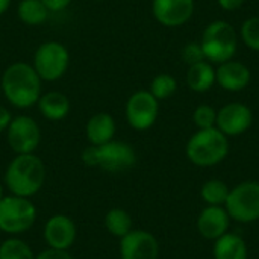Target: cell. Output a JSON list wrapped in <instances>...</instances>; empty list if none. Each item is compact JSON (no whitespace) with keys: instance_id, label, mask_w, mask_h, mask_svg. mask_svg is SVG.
Returning <instances> with one entry per match:
<instances>
[{"instance_id":"obj_22","label":"cell","mask_w":259,"mask_h":259,"mask_svg":"<svg viewBox=\"0 0 259 259\" xmlns=\"http://www.w3.org/2000/svg\"><path fill=\"white\" fill-rule=\"evenodd\" d=\"M105 228L114 237L123 238L132 231V217L121 208H114L105 215Z\"/></svg>"},{"instance_id":"obj_25","label":"cell","mask_w":259,"mask_h":259,"mask_svg":"<svg viewBox=\"0 0 259 259\" xmlns=\"http://www.w3.org/2000/svg\"><path fill=\"white\" fill-rule=\"evenodd\" d=\"M176 88H178L176 79L171 74H167V73L158 74L150 83V93L158 100H165V99L171 97L175 94Z\"/></svg>"},{"instance_id":"obj_4","label":"cell","mask_w":259,"mask_h":259,"mask_svg":"<svg viewBox=\"0 0 259 259\" xmlns=\"http://www.w3.org/2000/svg\"><path fill=\"white\" fill-rule=\"evenodd\" d=\"M229 152L228 137L215 126L199 129L187 144L188 159L199 167H212L220 164Z\"/></svg>"},{"instance_id":"obj_9","label":"cell","mask_w":259,"mask_h":259,"mask_svg":"<svg viewBox=\"0 0 259 259\" xmlns=\"http://www.w3.org/2000/svg\"><path fill=\"white\" fill-rule=\"evenodd\" d=\"M6 140L12 152L17 155L33 153L41 141L38 123L29 115L14 117L6 129Z\"/></svg>"},{"instance_id":"obj_1","label":"cell","mask_w":259,"mask_h":259,"mask_svg":"<svg viewBox=\"0 0 259 259\" xmlns=\"http://www.w3.org/2000/svg\"><path fill=\"white\" fill-rule=\"evenodd\" d=\"M2 91L12 106L27 109L41 97V77L33 65L14 62L2 74Z\"/></svg>"},{"instance_id":"obj_17","label":"cell","mask_w":259,"mask_h":259,"mask_svg":"<svg viewBox=\"0 0 259 259\" xmlns=\"http://www.w3.org/2000/svg\"><path fill=\"white\" fill-rule=\"evenodd\" d=\"M85 135L91 146H102L111 140H114L115 135V121L112 115L106 112L94 114L85 126Z\"/></svg>"},{"instance_id":"obj_24","label":"cell","mask_w":259,"mask_h":259,"mask_svg":"<svg viewBox=\"0 0 259 259\" xmlns=\"http://www.w3.org/2000/svg\"><path fill=\"white\" fill-rule=\"evenodd\" d=\"M228 194H229L228 185L223 181H219V179L208 181L202 187V197L211 206L223 205L226 202V199H228Z\"/></svg>"},{"instance_id":"obj_19","label":"cell","mask_w":259,"mask_h":259,"mask_svg":"<svg viewBox=\"0 0 259 259\" xmlns=\"http://www.w3.org/2000/svg\"><path fill=\"white\" fill-rule=\"evenodd\" d=\"M188 87L196 93H205L215 83V70L209 61H200L190 65L187 73Z\"/></svg>"},{"instance_id":"obj_33","label":"cell","mask_w":259,"mask_h":259,"mask_svg":"<svg viewBox=\"0 0 259 259\" xmlns=\"http://www.w3.org/2000/svg\"><path fill=\"white\" fill-rule=\"evenodd\" d=\"M11 5V0H0V15H3Z\"/></svg>"},{"instance_id":"obj_23","label":"cell","mask_w":259,"mask_h":259,"mask_svg":"<svg viewBox=\"0 0 259 259\" xmlns=\"http://www.w3.org/2000/svg\"><path fill=\"white\" fill-rule=\"evenodd\" d=\"M0 259H35V253L27 243L12 237L0 244Z\"/></svg>"},{"instance_id":"obj_6","label":"cell","mask_w":259,"mask_h":259,"mask_svg":"<svg viewBox=\"0 0 259 259\" xmlns=\"http://www.w3.org/2000/svg\"><path fill=\"white\" fill-rule=\"evenodd\" d=\"M36 222V206L27 197L6 196L0 200V231L18 235L29 231Z\"/></svg>"},{"instance_id":"obj_11","label":"cell","mask_w":259,"mask_h":259,"mask_svg":"<svg viewBox=\"0 0 259 259\" xmlns=\"http://www.w3.org/2000/svg\"><path fill=\"white\" fill-rule=\"evenodd\" d=\"M121 259H158V240L147 231H131L120 238Z\"/></svg>"},{"instance_id":"obj_29","label":"cell","mask_w":259,"mask_h":259,"mask_svg":"<svg viewBox=\"0 0 259 259\" xmlns=\"http://www.w3.org/2000/svg\"><path fill=\"white\" fill-rule=\"evenodd\" d=\"M35 259H73V256L68 253V250H58V249H46L42 250Z\"/></svg>"},{"instance_id":"obj_32","label":"cell","mask_w":259,"mask_h":259,"mask_svg":"<svg viewBox=\"0 0 259 259\" xmlns=\"http://www.w3.org/2000/svg\"><path fill=\"white\" fill-rule=\"evenodd\" d=\"M11 120H12L11 112H9L6 108L0 106V132H3V131H6V129H8V126H9Z\"/></svg>"},{"instance_id":"obj_21","label":"cell","mask_w":259,"mask_h":259,"mask_svg":"<svg viewBox=\"0 0 259 259\" xmlns=\"http://www.w3.org/2000/svg\"><path fill=\"white\" fill-rule=\"evenodd\" d=\"M18 18L27 26H39L47 21L50 11L41 0H21L17 6Z\"/></svg>"},{"instance_id":"obj_2","label":"cell","mask_w":259,"mask_h":259,"mask_svg":"<svg viewBox=\"0 0 259 259\" xmlns=\"http://www.w3.org/2000/svg\"><path fill=\"white\" fill-rule=\"evenodd\" d=\"M44 162L33 153L17 155L5 171V185L14 196L32 197L44 185Z\"/></svg>"},{"instance_id":"obj_26","label":"cell","mask_w":259,"mask_h":259,"mask_svg":"<svg viewBox=\"0 0 259 259\" xmlns=\"http://www.w3.org/2000/svg\"><path fill=\"white\" fill-rule=\"evenodd\" d=\"M241 38H243L244 44L249 49L259 52V17L247 18L243 23V26H241Z\"/></svg>"},{"instance_id":"obj_18","label":"cell","mask_w":259,"mask_h":259,"mask_svg":"<svg viewBox=\"0 0 259 259\" xmlns=\"http://www.w3.org/2000/svg\"><path fill=\"white\" fill-rule=\"evenodd\" d=\"M36 105L42 117L50 121H59L70 112V100L64 93L59 91H49L42 94Z\"/></svg>"},{"instance_id":"obj_14","label":"cell","mask_w":259,"mask_h":259,"mask_svg":"<svg viewBox=\"0 0 259 259\" xmlns=\"http://www.w3.org/2000/svg\"><path fill=\"white\" fill-rule=\"evenodd\" d=\"M152 12L162 26L179 27L191 18L194 0H153Z\"/></svg>"},{"instance_id":"obj_30","label":"cell","mask_w":259,"mask_h":259,"mask_svg":"<svg viewBox=\"0 0 259 259\" xmlns=\"http://www.w3.org/2000/svg\"><path fill=\"white\" fill-rule=\"evenodd\" d=\"M41 2L47 6V9H49L50 12L64 11V9L71 3V0H41Z\"/></svg>"},{"instance_id":"obj_7","label":"cell","mask_w":259,"mask_h":259,"mask_svg":"<svg viewBox=\"0 0 259 259\" xmlns=\"http://www.w3.org/2000/svg\"><path fill=\"white\" fill-rule=\"evenodd\" d=\"M70 64V53L67 47L58 41L42 42L33 55V68L41 80L55 82L61 79Z\"/></svg>"},{"instance_id":"obj_34","label":"cell","mask_w":259,"mask_h":259,"mask_svg":"<svg viewBox=\"0 0 259 259\" xmlns=\"http://www.w3.org/2000/svg\"><path fill=\"white\" fill-rule=\"evenodd\" d=\"M2 197H3V188H2V185H0V200H2Z\"/></svg>"},{"instance_id":"obj_15","label":"cell","mask_w":259,"mask_h":259,"mask_svg":"<svg viewBox=\"0 0 259 259\" xmlns=\"http://www.w3.org/2000/svg\"><path fill=\"white\" fill-rule=\"evenodd\" d=\"M215 82L226 91H241L250 82V70L246 64L238 61H226L219 64L215 70Z\"/></svg>"},{"instance_id":"obj_20","label":"cell","mask_w":259,"mask_h":259,"mask_svg":"<svg viewBox=\"0 0 259 259\" xmlns=\"http://www.w3.org/2000/svg\"><path fill=\"white\" fill-rule=\"evenodd\" d=\"M215 259H247L246 241L235 234H225L215 240L214 246Z\"/></svg>"},{"instance_id":"obj_13","label":"cell","mask_w":259,"mask_h":259,"mask_svg":"<svg viewBox=\"0 0 259 259\" xmlns=\"http://www.w3.org/2000/svg\"><path fill=\"white\" fill-rule=\"evenodd\" d=\"M253 115L249 106L244 103H228L217 112V129L226 137H235L244 134L252 124Z\"/></svg>"},{"instance_id":"obj_8","label":"cell","mask_w":259,"mask_h":259,"mask_svg":"<svg viewBox=\"0 0 259 259\" xmlns=\"http://www.w3.org/2000/svg\"><path fill=\"white\" fill-rule=\"evenodd\" d=\"M229 217L240 223H250L259 219V184L247 181L229 191L225 202Z\"/></svg>"},{"instance_id":"obj_10","label":"cell","mask_w":259,"mask_h":259,"mask_svg":"<svg viewBox=\"0 0 259 259\" xmlns=\"http://www.w3.org/2000/svg\"><path fill=\"white\" fill-rule=\"evenodd\" d=\"M159 100L146 90L134 93L126 103V118L132 129L147 131L150 129L159 112Z\"/></svg>"},{"instance_id":"obj_12","label":"cell","mask_w":259,"mask_h":259,"mask_svg":"<svg viewBox=\"0 0 259 259\" xmlns=\"http://www.w3.org/2000/svg\"><path fill=\"white\" fill-rule=\"evenodd\" d=\"M76 225L74 222L64 215V214H56L50 217L42 231V237L46 244L50 249H58V250H68L74 241H76Z\"/></svg>"},{"instance_id":"obj_27","label":"cell","mask_w":259,"mask_h":259,"mask_svg":"<svg viewBox=\"0 0 259 259\" xmlns=\"http://www.w3.org/2000/svg\"><path fill=\"white\" fill-rule=\"evenodd\" d=\"M193 120L199 129H209V127L215 126L217 112L209 105H200L196 108V111L193 114Z\"/></svg>"},{"instance_id":"obj_3","label":"cell","mask_w":259,"mask_h":259,"mask_svg":"<svg viewBox=\"0 0 259 259\" xmlns=\"http://www.w3.org/2000/svg\"><path fill=\"white\" fill-rule=\"evenodd\" d=\"M82 161L88 167H99L109 173H120L135 165L137 155L131 144L111 140L102 146L87 147L82 152Z\"/></svg>"},{"instance_id":"obj_35","label":"cell","mask_w":259,"mask_h":259,"mask_svg":"<svg viewBox=\"0 0 259 259\" xmlns=\"http://www.w3.org/2000/svg\"><path fill=\"white\" fill-rule=\"evenodd\" d=\"M97 2H100V0H97Z\"/></svg>"},{"instance_id":"obj_5","label":"cell","mask_w":259,"mask_h":259,"mask_svg":"<svg viewBox=\"0 0 259 259\" xmlns=\"http://www.w3.org/2000/svg\"><path fill=\"white\" fill-rule=\"evenodd\" d=\"M200 46L206 61L211 64H223L231 61L237 53V32L225 20L212 21L203 30Z\"/></svg>"},{"instance_id":"obj_28","label":"cell","mask_w":259,"mask_h":259,"mask_svg":"<svg viewBox=\"0 0 259 259\" xmlns=\"http://www.w3.org/2000/svg\"><path fill=\"white\" fill-rule=\"evenodd\" d=\"M182 59H184V62L188 64V65L197 64V62H200V61H206L200 42H190V44H187V46L182 49Z\"/></svg>"},{"instance_id":"obj_31","label":"cell","mask_w":259,"mask_h":259,"mask_svg":"<svg viewBox=\"0 0 259 259\" xmlns=\"http://www.w3.org/2000/svg\"><path fill=\"white\" fill-rule=\"evenodd\" d=\"M217 2H219L222 9H225V11H235V9L241 8L246 0H217Z\"/></svg>"},{"instance_id":"obj_16","label":"cell","mask_w":259,"mask_h":259,"mask_svg":"<svg viewBox=\"0 0 259 259\" xmlns=\"http://www.w3.org/2000/svg\"><path fill=\"white\" fill-rule=\"evenodd\" d=\"M229 228V214L220 206H208L197 220V229L206 240H217L226 234Z\"/></svg>"}]
</instances>
